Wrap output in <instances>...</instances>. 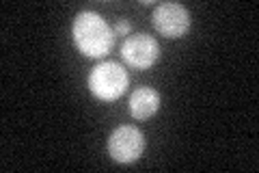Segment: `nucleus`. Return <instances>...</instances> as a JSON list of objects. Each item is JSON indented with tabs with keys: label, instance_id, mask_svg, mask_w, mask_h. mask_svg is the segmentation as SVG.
Segmentation results:
<instances>
[{
	"label": "nucleus",
	"instance_id": "nucleus-6",
	"mask_svg": "<svg viewBox=\"0 0 259 173\" xmlns=\"http://www.w3.org/2000/svg\"><path fill=\"white\" fill-rule=\"evenodd\" d=\"M160 109V93L151 87H139L130 95V115L134 119H149Z\"/></svg>",
	"mask_w": 259,
	"mask_h": 173
},
{
	"label": "nucleus",
	"instance_id": "nucleus-7",
	"mask_svg": "<svg viewBox=\"0 0 259 173\" xmlns=\"http://www.w3.org/2000/svg\"><path fill=\"white\" fill-rule=\"evenodd\" d=\"M115 35H130V22H125V20H119L117 24H115Z\"/></svg>",
	"mask_w": 259,
	"mask_h": 173
},
{
	"label": "nucleus",
	"instance_id": "nucleus-1",
	"mask_svg": "<svg viewBox=\"0 0 259 173\" xmlns=\"http://www.w3.org/2000/svg\"><path fill=\"white\" fill-rule=\"evenodd\" d=\"M71 35H74V44L78 52H82L89 59H102L115 46V30L95 11L78 13L74 20Z\"/></svg>",
	"mask_w": 259,
	"mask_h": 173
},
{
	"label": "nucleus",
	"instance_id": "nucleus-4",
	"mask_svg": "<svg viewBox=\"0 0 259 173\" xmlns=\"http://www.w3.org/2000/svg\"><path fill=\"white\" fill-rule=\"evenodd\" d=\"M153 26L160 35L168 39L184 37L190 28V13L184 5L180 3H162L156 7V11L151 15Z\"/></svg>",
	"mask_w": 259,
	"mask_h": 173
},
{
	"label": "nucleus",
	"instance_id": "nucleus-2",
	"mask_svg": "<svg viewBox=\"0 0 259 173\" xmlns=\"http://www.w3.org/2000/svg\"><path fill=\"white\" fill-rule=\"evenodd\" d=\"M89 89L97 100L112 102L119 100L127 89V72L119 63L104 61L95 65L93 72L89 74Z\"/></svg>",
	"mask_w": 259,
	"mask_h": 173
},
{
	"label": "nucleus",
	"instance_id": "nucleus-5",
	"mask_svg": "<svg viewBox=\"0 0 259 173\" xmlns=\"http://www.w3.org/2000/svg\"><path fill=\"white\" fill-rule=\"evenodd\" d=\"M121 56H123V61L130 67L149 70L151 65H156L160 59V46L153 37L145 35V32H139V35H132L123 41Z\"/></svg>",
	"mask_w": 259,
	"mask_h": 173
},
{
	"label": "nucleus",
	"instance_id": "nucleus-3",
	"mask_svg": "<svg viewBox=\"0 0 259 173\" xmlns=\"http://www.w3.org/2000/svg\"><path fill=\"white\" fill-rule=\"evenodd\" d=\"M145 152V136L136 126H119L108 136V154L119 164L139 160Z\"/></svg>",
	"mask_w": 259,
	"mask_h": 173
}]
</instances>
